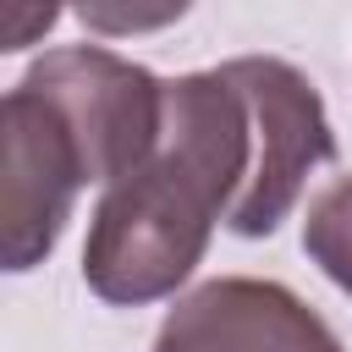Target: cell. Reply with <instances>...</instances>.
Wrapping results in <instances>:
<instances>
[{"mask_svg": "<svg viewBox=\"0 0 352 352\" xmlns=\"http://www.w3.org/2000/svg\"><path fill=\"white\" fill-rule=\"evenodd\" d=\"M6 22H11V28H6V44H0V50H22V44H28V28H38V33H44V28L55 22V6H28V11H6Z\"/></svg>", "mask_w": 352, "mask_h": 352, "instance_id": "obj_7", "label": "cell"}, {"mask_svg": "<svg viewBox=\"0 0 352 352\" xmlns=\"http://www.w3.org/2000/svg\"><path fill=\"white\" fill-rule=\"evenodd\" d=\"M330 160L324 99L292 60L236 55L170 77L160 143L94 204L82 242L88 292L116 308L170 297L204 264L214 226L270 236Z\"/></svg>", "mask_w": 352, "mask_h": 352, "instance_id": "obj_1", "label": "cell"}, {"mask_svg": "<svg viewBox=\"0 0 352 352\" xmlns=\"http://www.w3.org/2000/svg\"><path fill=\"white\" fill-rule=\"evenodd\" d=\"M302 253L352 297V176L330 182L302 220Z\"/></svg>", "mask_w": 352, "mask_h": 352, "instance_id": "obj_5", "label": "cell"}, {"mask_svg": "<svg viewBox=\"0 0 352 352\" xmlns=\"http://www.w3.org/2000/svg\"><path fill=\"white\" fill-rule=\"evenodd\" d=\"M22 82L55 104V116L72 126L94 187L104 192L116 176L148 160L165 126V77L148 66L104 50V44H66L50 50L22 72Z\"/></svg>", "mask_w": 352, "mask_h": 352, "instance_id": "obj_2", "label": "cell"}, {"mask_svg": "<svg viewBox=\"0 0 352 352\" xmlns=\"http://www.w3.org/2000/svg\"><path fill=\"white\" fill-rule=\"evenodd\" d=\"M88 28H99V33H138V28H160V22H176L182 16V6H165V11H110V6H82L77 11Z\"/></svg>", "mask_w": 352, "mask_h": 352, "instance_id": "obj_6", "label": "cell"}, {"mask_svg": "<svg viewBox=\"0 0 352 352\" xmlns=\"http://www.w3.org/2000/svg\"><path fill=\"white\" fill-rule=\"evenodd\" d=\"M0 148H6V214H0L6 270L22 275L50 258V248L60 242L72 220L77 192L94 187V176H88V160L72 126L28 82H16L0 99Z\"/></svg>", "mask_w": 352, "mask_h": 352, "instance_id": "obj_3", "label": "cell"}, {"mask_svg": "<svg viewBox=\"0 0 352 352\" xmlns=\"http://www.w3.org/2000/svg\"><path fill=\"white\" fill-rule=\"evenodd\" d=\"M148 352H341V336L292 286L220 275L176 297Z\"/></svg>", "mask_w": 352, "mask_h": 352, "instance_id": "obj_4", "label": "cell"}]
</instances>
